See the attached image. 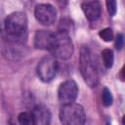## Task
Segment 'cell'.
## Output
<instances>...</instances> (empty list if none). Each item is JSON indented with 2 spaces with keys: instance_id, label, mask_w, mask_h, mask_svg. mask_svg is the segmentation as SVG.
<instances>
[{
  "instance_id": "9a60e30c",
  "label": "cell",
  "mask_w": 125,
  "mask_h": 125,
  "mask_svg": "<svg viewBox=\"0 0 125 125\" xmlns=\"http://www.w3.org/2000/svg\"><path fill=\"white\" fill-rule=\"evenodd\" d=\"M105 5H106V10L109 16L114 17L116 14V10H117L116 0H105Z\"/></svg>"
},
{
  "instance_id": "7c38bea8",
  "label": "cell",
  "mask_w": 125,
  "mask_h": 125,
  "mask_svg": "<svg viewBox=\"0 0 125 125\" xmlns=\"http://www.w3.org/2000/svg\"><path fill=\"white\" fill-rule=\"evenodd\" d=\"M18 120L21 124L22 125H32L34 124V119H33V115L32 112H21L18 116Z\"/></svg>"
},
{
  "instance_id": "9c48e42d",
  "label": "cell",
  "mask_w": 125,
  "mask_h": 125,
  "mask_svg": "<svg viewBox=\"0 0 125 125\" xmlns=\"http://www.w3.org/2000/svg\"><path fill=\"white\" fill-rule=\"evenodd\" d=\"M81 8L85 17L90 21H97L101 16V5L96 0L83 2L81 5Z\"/></svg>"
},
{
  "instance_id": "52a82bcc",
  "label": "cell",
  "mask_w": 125,
  "mask_h": 125,
  "mask_svg": "<svg viewBox=\"0 0 125 125\" xmlns=\"http://www.w3.org/2000/svg\"><path fill=\"white\" fill-rule=\"evenodd\" d=\"M34 15L36 20L43 25H51L57 18L56 9L50 4H38L35 7Z\"/></svg>"
},
{
  "instance_id": "30bf717a",
  "label": "cell",
  "mask_w": 125,
  "mask_h": 125,
  "mask_svg": "<svg viewBox=\"0 0 125 125\" xmlns=\"http://www.w3.org/2000/svg\"><path fill=\"white\" fill-rule=\"evenodd\" d=\"M32 115L35 125H48L51 121V113L49 109L42 104H37L33 108Z\"/></svg>"
},
{
  "instance_id": "ffe728a7",
  "label": "cell",
  "mask_w": 125,
  "mask_h": 125,
  "mask_svg": "<svg viewBox=\"0 0 125 125\" xmlns=\"http://www.w3.org/2000/svg\"><path fill=\"white\" fill-rule=\"evenodd\" d=\"M122 123L125 125V115H124V116H123V118H122Z\"/></svg>"
},
{
  "instance_id": "8fae6325",
  "label": "cell",
  "mask_w": 125,
  "mask_h": 125,
  "mask_svg": "<svg viewBox=\"0 0 125 125\" xmlns=\"http://www.w3.org/2000/svg\"><path fill=\"white\" fill-rule=\"evenodd\" d=\"M102 59L104 66L106 68H111L114 62V55L112 50L110 49H104L102 51Z\"/></svg>"
},
{
  "instance_id": "ba28073f",
  "label": "cell",
  "mask_w": 125,
  "mask_h": 125,
  "mask_svg": "<svg viewBox=\"0 0 125 125\" xmlns=\"http://www.w3.org/2000/svg\"><path fill=\"white\" fill-rule=\"evenodd\" d=\"M56 40V33L50 30H38L34 35V46L36 49L51 51Z\"/></svg>"
},
{
  "instance_id": "5bb4252c",
  "label": "cell",
  "mask_w": 125,
  "mask_h": 125,
  "mask_svg": "<svg viewBox=\"0 0 125 125\" xmlns=\"http://www.w3.org/2000/svg\"><path fill=\"white\" fill-rule=\"evenodd\" d=\"M99 36H100L104 42H110V41H112L113 38H114L113 31H112V29L109 28V27H106V28H104V29L100 30Z\"/></svg>"
},
{
  "instance_id": "e0dca14e",
  "label": "cell",
  "mask_w": 125,
  "mask_h": 125,
  "mask_svg": "<svg viewBox=\"0 0 125 125\" xmlns=\"http://www.w3.org/2000/svg\"><path fill=\"white\" fill-rule=\"evenodd\" d=\"M124 35L122 33H118L117 36H116V39H115V49L116 50H121V48L123 47V44H124Z\"/></svg>"
},
{
  "instance_id": "ac0fdd59",
  "label": "cell",
  "mask_w": 125,
  "mask_h": 125,
  "mask_svg": "<svg viewBox=\"0 0 125 125\" xmlns=\"http://www.w3.org/2000/svg\"><path fill=\"white\" fill-rule=\"evenodd\" d=\"M118 77L121 81H125V65H123V67L120 69V72L118 74Z\"/></svg>"
},
{
  "instance_id": "7a4b0ae2",
  "label": "cell",
  "mask_w": 125,
  "mask_h": 125,
  "mask_svg": "<svg viewBox=\"0 0 125 125\" xmlns=\"http://www.w3.org/2000/svg\"><path fill=\"white\" fill-rule=\"evenodd\" d=\"M59 117L61 122L65 125H81L86 120L83 106L75 103L63 104L59 112Z\"/></svg>"
},
{
  "instance_id": "5b68a950",
  "label": "cell",
  "mask_w": 125,
  "mask_h": 125,
  "mask_svg": "<svg viewBox=\"0 0 125 125\" xmlns=\"http://www.w3.org/2000/svg\"><path fill=\"white\" fill-rule=\"evenodd\" d=\"M57 70H58L57 62L52 57L43 58L37 65L38 77L43 82H50L55 77Z\"/></svg>"
},
{
  "instance_id": "6da1fadb",
  "label": "cell",
  "mask_w": 125,
  "mask_h": 125,
  "mask_svg": "<svg viewBox=\"0 0 125 125\" xmlns=\"http://www.w3.org/2000/svg\"><path fill=\"white\" fill-rule=\"evenodd\" d=\"M79 67L85 83L90 88L96 87L99 80L98 69H97V65H96L93 54L91 50L86 46H83L80 50Z\"/></svg>"
},
{
  "instance_id": "8992f818",
  "label": "cell",
  "mask_w": 125,
  "mask_h": 125,
  "mask_svg": "<svg viewBox=\"0 0 125 125\" xmlns=\"http://www.w3.org/2000/svg\"><path fill=\"white\" fill-rule=\"evenodd\" d=\"M78 94L77 84L73 80H67L62 83L58 90V98L61 104H66L74 103Z\"/></svg>"
},
{
  "instance_id": "3957f363",
  "label": "cell",
  "mask_w": 125,
  "mask_h": 125,
  "mask_svg": "<svg viewBox=\"0 0 125 125\" xmlns=\"http://www.w3.org/2000/svg\"><path fill=\"white\" fill-rule=\"evenodd\" d=\"M5 30L12 37H21L27 30V17L22 12H14L5 20Z\"/></svg>"
},
{
  "instance_id": "4fadbf2b",
  "label": "cell",
  "mask_w": 125,
  "mask_h": 125,
  "mask_svg": "<svg viewBox=\"0 0 125 125\" xmlns=\"http://www.w3.org/2000/svg\"><path fill=\"white\" fill-rule=\"evenodd\" d=\"M102 100H103V104L104 106H109V105L112 104L113 98H112L111 92L106 87L103 89V92H102Z\"/></svg>"
},
{
  "instance_id": "277c9868",
  "label": "cell",
  "mask_w": 125,
  "mask_h": 125,
  "mask_svg": "<svg viewBox=\"0 0 125 125\" xmlns=\"http://www.w3.org/2000/svg\"><path fill=\"white\" fill-rule=\"evenodd\" d=\"M73 44L71 41L68 32L58 31L56 33V40L53 49L51 50L52 54L61 60H68L73 55Z\"/></svg>"
},
{
  "instance_id": "2e32d148",
  "label": "cell",
  "mask_w": 125,
  "mask_h": 125,
  "mask_svg": "<svg viewBox=\"0 0 125 125\" xmlns=\"http://www.w3.org/2000/svg\"><path fill=\"white\" fill-rule=\"evenodd\" d=\"M71 25V22L68 20H62L60 21V25H59V31H64V32H68L69 27Z\"/></svg>"
},
{
  "instance_id": "d6986e66",
  "label": "cell",
  "mask_w": 125,
  "mask_h": 125,
  "mask_svg": "<svg viewBox=\"0 0 125 125\" xmlns=\"http://www.w3.org/2000/svg\"><path fill=\"white\" fill-rule=\"evenodd\" d=\"M58 3L61 7H64L67 4V0H58Z\"/></svg>"
}]
</instances>
